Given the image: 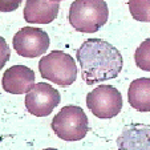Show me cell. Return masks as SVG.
I'll list each match as a JSON object with an SVG mask.
<instances>
[{
	"label": "cell",
	"mask_w": 150,
	"mask_h": 150,
	"mask_svg": "<svg viewBox=\"0 0 150 150\" xmlns=\"http://www.w3.org/2000/svg\"><path fill=\"white\" fill-rule=\"evenodd\" d=\"M127 4L133 19L144 23L150 21V0H129Z\"/></svg>",
	"instance_id": "cell-12"
},
{
	"label": "cell",
	"mask_w": 150,
	"mask_h": 150,
	"mask_svg": "<svg viewBox=\"0 0 150 150\" xmlns=\"http://www.w3.org/2000/svg\"><path fill=\"white\" fill-rule=\"evenodd\" d=\"M53 1H61V0H53Z\"/></svg>",
	"instance_id": "cell-17"
},
{
	"label": "cell",
	"mask_w": 150,
	"mask_h": 150,
	"mask_svg": "<svg viewBox=\"0 0 150 150\" xmlns=\"http://www.w3.org/2000/svg\"><path fill=\"white\" fill-rule=\"evenodd\" d=\"M60 4L53 0H27L24 19L31 24H49L59 15Z\"/></svg>",
	"instance_id": "cell-10"
},
{
	"label": "cell",
	"mask_w": 150,
	"mask_h": 150,
	"mask_svg": "<svg viewBox=\"0 0 150 150\" xmlns=\"http://www.w3.org/2000/svg\"><path fill=\"white\" fill-rule=\"evenodd\" d=\"M12 45L17 54L33 59L47 52L49 48V36L40 28L24 27L17 33H15Z\"/></svg>",
	"instance_id": "cell-6"
},
{
	"label": "cell",
	"mask_w": 150,
	"mask_h": 150,
	"mask_svg": "<svg viewBox=\"0 0 150 150\" xmlns=\"http://www.w3.org/2000/svg\"><path fill=\"white\" fill-rule=\"evenodd\" d=\"M127 101L138 112H150V79L141 77L132 81L127 89Z\"/></svg>",
	"instance_id": "cell-11"
},
{
	"label": "cell",
	"mask_w": 150,
	"mask_h": 150,
	"mask_svg": "<svg viewBox=\"0 0 150 150\" xmlns=\"http://www.w3.org/2000/svg\"><path fill=\"white\" fill-rule=\"evenodd\" d=\"M9 57H11V49H9L6 39L0 36V69L7 64Z\"/></svg>",
	"instance_id": "cell-14"
},
{
	"label": "cell",
	"mask_w": 150,
	"mask_h": 150,
	"mask_svg": "<svg viewBox=\"0 0 150 150\" xmlns=\"http://www.w3.org/2000/svg\"><path fill=\"white\" fill-rule=\"evenodd\" d=\"M44 150H57V149H53V147H48V149H44Z\"/></svg>",
	"instance_id": "cell-16"
},
{
	"label": "cell",
	"mask_w": 150,
	"mask_h": 150,
	"mask_svg": "<svg viewBox=\"0 0 150 150\" xmlns=\"http://www.w3.org/2000/svg\"><path fill=\"white\" fill-rule=\"evenodd\" d=\"M39 71L44 79L60 86H69L76 81L77 77L76 61L71 54L62 51H53L41 57Z\"/></svg>",
	"instance_id": "cell-3"
},
{
	"label": "cell",
	"mask_w": 150,
	"mask_h": 150,
	"mask_svg": "<svg viewBox=\"0 0 150 150\" xmlns=\"http://www.w3.org/2000/svg\"><path fill=\"white\" fill-rule=\"evenodd\" d=\"M82 80L92 86L116 79L122 71L124 60L114 45L101 39H88L76 52Z\"/></svg>",
	"instance_id": "cell-1"
},
{
	"label": "cell",
	"mask_w": 150,
	"mask_h": 150,
	"mask_svg": "<svg viewBox=\"0 0 150 150\" xmlns=\"http://www.w3.org/2000/svg\"><path fill=\"white\" fill-rule=\"evenodd\" d=\"M23 0H0V12H12L20 7Z\"/></svg>",
	"instance_id": "cell-15"
},
{
	"label": "cell",
	"mask_w": 150,
	"mask_h": 150,
	"mask_svg": "<svg viewBox=\"0 0 150 150\" xmlns=\"http://www.w3.org/2000/svg\"><path fill=\"white\" fill-rule=\"evenodd\" d=\"M134 60L139 69L150 72V39H146L136 49Z\"/></svg>",
	"instance_id": "cell-13"
},
{
	"label": "cell",
	"mask_w": 150,
	"mask_h": 150,
	"mask_svg": "<svg viewBox=\"0 0 150 150\" xmlns=\"http://www.w3.org/2000/svg\"><path fill=\"white\" fill-rule=\"evenodd\" d=\"M109 8L104 0H74L69 8L68 20L76 31L94 33L108 23Z\"/></svg>",
	"instance_id": "cell-2"
},
{
	"label": "cell",
	"mask_w": 150,
	"mask_h": 150,
	"mask_svg": "<svg viewBox=\"0 0 150 150\" xmlns=\"http://www.w3.org/2000/svg\"><path fill=\"white\" fill-rule=\"evenodd\" d=\"M86 106L97 118H113L122 109L121 92L112 85H100L88 93Z\"/></svg>",
	"instance_id": "cell-5"
},
{
	"label": "cell",
	"mask_w": 150,
	"mask_h": 150,
	"mask_svg": "<svg viewBox=\"0 0 150 150\" xmlns=\"http://www.w3.org/2000/svg\"><path fill=\"white\" fill-rule=\"evenodd\" d=\"M118 150H150V126L130 124L124 127L117 138Z\"/></svg>",
	"instance_id": "cell-9"
},
{
	"label": "cell",
	"mask_w": 150,
	"mask_h": 150,
	"mask_svg": "<svg viewBox=\"0 0 150 150\" xmlns=\"http://www.w3.org/2000/svg\"><path fill=\"white\" fill-rule=\"evenodd\" d=\"M1 85L8 93H28L35 85V72L25 65H13L4 72Z\"/></svg>",
	"instance_id": "cell-8"
},
{
	"label": "cell",
	"mask_w": 150,
	"mask_h": 150,
	"mask_svg": "<svg viewBox=\"0 0 150 150\" xmlns=\"http://www.w3.org/2000/svg\"><path fill=\"white\" fill-rule=\"evenodd\" d=\"M52 129L60 139L80 141L89 130L88 117L80 106L67 105L52 120Z\"/></svg>",
	"instance_id": "cell-4"
},
{
	"label": "cell",
	"mask_w": 150,
	"mask_h": 150,
	"mask_svg": "<svg viewBox=\"0 0 150 150\" xmlns=\"http://www.w3.org/2000/svg\"><path fill=\"white\" fill-rule=\"evenodd\" d=\"M61 101L57 89L47 82L35 84L25 96V108L36 117H47Z\"/></svg>",
	"instance_id": "cell-7"
}]
</instances>
